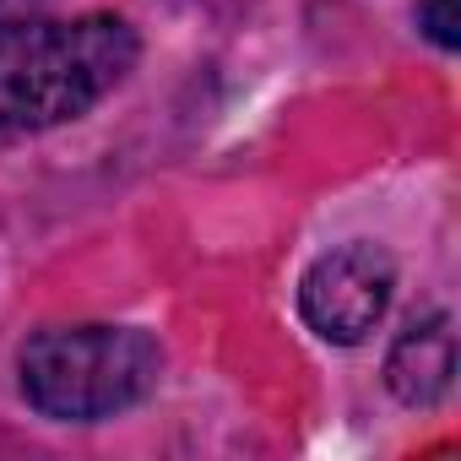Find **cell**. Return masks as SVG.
Instances as JSON below:
<instances>
[{
  "label": "cell",
  "mask_w": 461,
  "mask_h": 461,
  "mask_svg": "<svg viewBox=\"0 0 461 461\" xmlns=\"http://www.w3.org/2000/svg\"><path fill=\"white\" fill-rule=\"evenodd\" d=\"M456 380V326L445 310L412 321L385 353V391L402 407H439Z\"/></svg>",
  "instance_id": "4"
},
{
  "label": "cell",
  "mask_w": 461,
  "mask_h": 461,
  "mask_svg": "<svg viewBox=\"0 0 461 461\" xmlns=\"http://www.w3.org/2000/svg\"><path fill=\"white\" fill-rule=\"evenodd\" d=\"M163 348L141 326H44L17 353L23 402L55 423H104L158 391Z\"/></svg>",
  "instance_id": "2"
},
{
  "label": "cell",
  "mask_w": 461,
  "mask_h": 461,
  "mask_svg": "<svg viewBox=\"0 0 461 461\" xmlns=\"http://www.w3.org/2000/svg\"><path fill=\"white\" fill-rule=\"evenodd\" d=\"M141 60L125 17H23L0 28V141L44 136L98 109Z\"/></svg>",
  "instance_id": "1"
},
{
  "label": "cell",
  "mask_w": 461,
  "mask_h": 461,
  "mask_svg": "<svg viewBox=\"0 0 461 461\" xmlns=\"http://www.w3.org/2000/svg\"><path fill=\"white\" fill-rule=\"evenodd\" d=\"M391 294H396V261L380 245L353 240V245H337V250H326L304 267L299 315L321 342L358 348L385 321Z\"/></svg>",
  "instance_id": "3"
},
{
  "label": "cell",
  "mask_w": 461,
  "mask_h": 461,
  "mask_svg": "<svg viewBox=\"0 0 461 461\" xmlns=\"http://www.w3.org/2000/svg\"><path fill=\"white\" fill-rule=\"evenodd\" d=\"M33 6H44V0H0V23H12V17H23Z\"/></svg>",
  "instance_id": "6"
},
{
  "label": "cell",
  "mask_w": 461,
  "mask_h": 461,
  "mask_svg": "<svg viewBox=\"0 0 461 461\" xmlns=\"http://www.w3.org/2000/svg\"><path fill=\"white\" fill-rule=\"evenodd\" d=\"M418 33L434 44V50H445V55H456L461 50V23H456V0H418Z\"/></svg>",
  "instance_id": "5"
}]
</instances>
